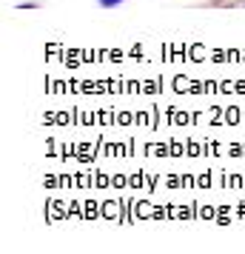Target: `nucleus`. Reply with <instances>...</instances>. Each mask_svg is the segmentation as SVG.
Wrapping results in <instances>:
<instances>
[{
    "mask_svg": "<svg viewBox=\"0 0 245 254\" xmlns=\"http://www.w3.org/2000/svg\"><path fill=\"white\" fill-rule=\"evenodd\" d=\"M97 3H100L103 9H117V6H120L123 0H97Z\"/></svg>",
    "mask_w": 245,
    "mask_h": 254,
    "instance_id": "f257e3e1",
    "label": "nucleus"
}]
</instances>
